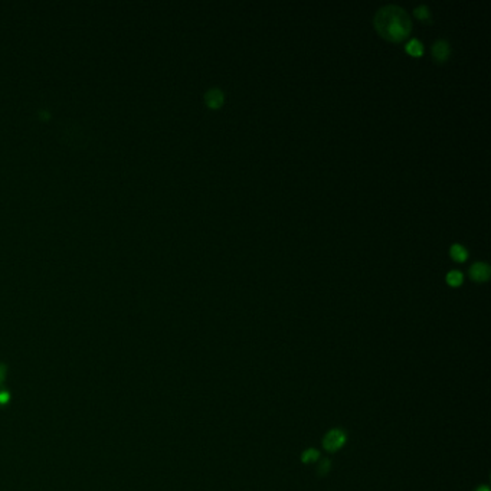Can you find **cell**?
Masks as SVG:
<instances>
[{
  "mask_svg": "<svg viewBox=\"0 0 491 491\" xmlns=\"http://www.w3.org/2000/svg\"><path fill=\"white\" fill-rule=\"evenodd\" d=\"M8 364L0 363V389H3V385L6 382V378H8Z\"/></svg>",
  "mask_w": 491,
  "mask_h": 491,
  "instance_id": "obj_12",
  "label": "cell"
},
{
  "mask_svg": "<svg viewBox=\"0 0 491 491\" xmlns=\"http://www.w3.org/2000/svg\"><path fill=\"white\" fill-rule=\"evenodd\" d=\"M463 272L461 271H458V270H452V271H449L448 274H447V282H448L449 285H452V287H458L461 282H463Z\"/></svg>",
  "mask_w": 491,
  "mask_h": 491,
  "instance_id": "obj_9",
  "label": "cell"
},
{
  "mask_svg": "<svg viewBox=\"0 0 491 491\" xmlns=\"http://www.w3.org/2000/svg\"><path fill=\"white\" fill-rule=\"evenodd\" d=\"M449 254L452 256V259H455L457 263H464L467 259V256H468V251H467L463 245L454 244V245L451 246V249H449Z\"/></svg>",
  "mask_w": 491,
  "mask_h": 491,
  "instance_id": "obj_6",
  "label": "cell"
},
{
  "mask_svg": "<svg viewBox=\"0 0 491 491\" xmlns=\"http://www.w3.org/2000/svg\"><path fill=\"white\" fill-rule=\"evenodd\" d=\"M346 444V434L341 429H331L323 438V447L327 452H336Z\"/></svg>",
  "mask_w": 491,
  "mask_h": 491,
  "instance_id": "obj_2",
  "label": "cell"
},
{
  "mask_svg": "<svg viewBox=\"0 0 491 491\" xmlns=\"http://www.w3.org/2000/svg\"><path fill=\"white\" fill-rule=\"evenodd\" d=\"M10 400V392L6 389H0V408L5 407Z\"/></svg>",
  "mask_w": 491,
  "mask_h": 491,
  "instance_id": "obj_13",
  "label": "cell"
},
{
  "mask_svg": "<svg viewBox=\"0 0 491 491\" xmlns=\"http://www.w3.org/2000/svg\"><path fill=\"white\" fill-rule=\"evenodd\" d=\"M223 100H225V95L220 88H209L205 93V102L211 108H219L223 104Z\"/></svg>",
  "mask_w": 491,
  "mask_h": 491,
  "instance_id": "obj_5",
  "label": "cell"
},
{
  "mask_svg": "<svg viewBox=\"0 0 491 491\" xmlns=\"http://www.w3.org/2000/svg\"><path fill=\"white\" fill-rule=\"evenodd\" d=\"M432 55L434 60L438 62H445L451 55V46L447 39H438L432 45Z\"/></svg>",
  "mask_w": 491,
  "mask_h": 491,
  "instance_id": "obj_3",
  "label": "cell"
},
{
  "mask_svg": "<svg viewBox=\"0 0 491 491\" xmlns=\"http://www.w3.org/2000/svg\"><path fill=\"white\" fill-rule=\"evenodd\" d=\"M414 15H415L419 20H431V12H429V9H428V6L426 5H419V6H416L415 9H414Z\"/></svg>",
  "mask_w": 491,
  "mask_h": 491,
  "instance_id": "obj_10",
  "label": "cell"
},
{
  "mask_svg": "<svg viewBox=\"0 0 491 491\" xmlns=\"http://www.w3.org/2000/svg\"><path fill=\"white\" fill-rule=\"evenodd\" d=\"M376 31L385 39L400 42L412 31V22L407 10L398 5H386L381 8L373 19Z\"/></svg>",
  "mask_w": 491,
  "mask_h": 491,
  "instance_id": "obj_1",
  "label": "cell"
},
{
  "mask_svg": "<svg viewBox=\"0 0 491 491\" xmlns=\"http://www.w3.org/2000/svg\"><path fill=\"white\" fill-rule=\"evenodd\" d=\"M490 265L487 263H474L470 268V277L474 281L483 282L490 278Z\"/></svg>",
  "mask_w": 491,
  "mask_h": 491,
  "instance_id": "obj_4",
  "label": "cell"
},
{
  "mask_svg": "<svg viewBox=\"0 0 491 491\" xmlns=\"http://www.w3.org/2000/svg\"><path fill=\"white\" fill-rule=\"evenodd\" d=\"M330 466H331V463H330V459H322V463H320V466H319V468H317V474L319 475H326L329 471H330Z\"/></svg>",
  "mask_w": 491,
  "mask_h": 491,
  "instance_id": "obj_11",
  "label": "cell"
},
{
  "mask_svg": "<svg viewBox=\"0 0 491 491\" xmlns=\"http://www.w3.org/2000/svg\"><path fill=\"white\" fill-rule=\"evenodd\" d=\"M319 458H320V452H319L317 449L308 448L307 451L303 452V455H301V461H303L304 464H311V463L319 461Z\"/></svg>",
  "mask_w": 491,
  "mask_h": 491,
  "instance_id": "obj_8",
  "label": "cell"
},
{
  "mask_svg": "<svg viewBox=\"0 0 491 491\" xmlns=\"http://www.w3.org/2000/svg\"><path fill=\"white\" fill-rule=\"evenodd\" d=\"M407 52L414 56H421L423 53V45L419 39H411L407 43Z\"/></svg>",
  "mask_w": 491,
  "mask_h": 491,
  "instance_id": "obj_7",
  "label": "cell"
},
{
  "mask_svg": "<svg viewBox=\"0 0 491 491\" xmlns=\"http://www.w3.org/2000/svg\"><path fill=\"white\" fill-rule=\"evenodd\" d=\"M475 491H490V490H488V487H487V485H483V487H478Z\"/></svg>",
  "mask_w": 491,
  "mask_h": 491,
  "instance_id": "obj_14",
  "label": "cell"
}]
</instances>
